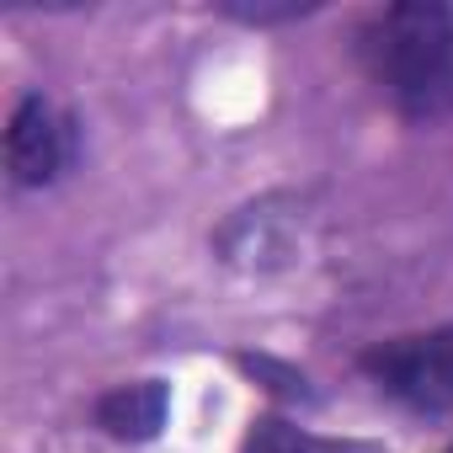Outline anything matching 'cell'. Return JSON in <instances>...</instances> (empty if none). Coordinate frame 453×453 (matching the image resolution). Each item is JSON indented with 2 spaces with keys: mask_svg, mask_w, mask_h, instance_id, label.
Masks as SVG:
<instances>
[{
  "mask_svg": "<svg viewBox=\"0 0 453 453\" xmlns=\"http://www.w3.org/2000/svg\"><path fill=\"white\" fill-rule=\"evenodd\" d=\"M352 59L400 123L437 128L453 118V6L442 0L368 12L352 33Z\"/></svg>",
  "mask_w": 453,
  "mask_h": 453,
  "instance_id": "6da1fadb",
  "label": "cell"
},
{
  "mask_svg": "<svg viewBox=\"0 0 453 453\" xmlns=\"http://www.w3.org/2000/svg\"><path fill=\"white\" fill-rule=\"evenodd\" d=\"M357 373L405 416L421 421L453 416V320L368 342L357 352Z\"/></svg>",
  "mask_w": 453,
  "mask_h": 453,
  "instance_id": "7a4b0ae2",
  "label": "cell"
},
{
  "mask_svg": "<svg viewBox=\"0 0 453 453\" xmlns=\"http://www.w3.org/2000/svg\"><path fill=\"white\" fill-rule=\"evenodd\" d=\"M75 160H81V123L43 91H22L6 118V181L17 192H43Z\"/></svg>",
  "mask_w": 453,
  "mask_h": 453,
  "instance_id": "3957f363",
  "label": "cell"
},
{
  "mask_svg": "<svg viewBox=\"0 0 453 453\" xmlns=\"http://www.w3.org/2000/svg\"><path fill=\"white\" fill-rule=\"evenodd\" d=\"M213 251L224 267H241V273H278L294 267L304 251V213L294 197H262L235 208L230 219L219 224Z\"/></svg>",
  "mask_w": 453,
  "mask_h": 453,
  "instance_id": "277c9868",
  "label": "cell"
},
{
  "mask_svg": "<svg viewBox=\"0 0 453 453\" xmlns=\"http://www.w3.org/2000/svg\"><path fill=\"white\" fill-rule=\"evenodd\" d=\"M171 421V384L165 379H123V384H107L96 400H91V426L107 437V442H123V448H144L165 432Z\"/></svg>",
  "mask_w": 453,
  "mask_h": 453,
  "instance_id": "5b68a950",
  "label": "cell"
},
{
  "mask_svg": "<svg viewBox=\"0 0 453 453\" xmlns=\"http://www.w3.org/2000/svg\"><path fill=\"white\" fill-rule=\"evenodd\" d=\"M241 453H389V448H384V442H368V437H326V432L299 426L294 416L262 411V416L246 426Z\"/></svg>",
  "mask_w": 453,
  "mask_h": 453,
  "instance_id": "8992f818",
  "label": "cell"
},
{
  "mask_svg": "<svg viewBox=\"0 0 453 453\" xmlns=\"http://www.w3.org/2000/svg\"><path fill=\"white\" fill-rule=\"evenodd\" d=\"M213 12L230 17V22H241V27H283V22L315 17L320 6H315V0H219Z\"/></svg>",
  "mask_w": 453,
  "mask_h": 453,
  "instance_id": "52a82bcc",
  "label": "cell"
},
{
  "mask_svg": "<svg viewBox=\"0 0 453 453\" xmlns=\"http://www.w3.org/2000/svg\"><path fill=\"white\" fill-rule=\"evenodd\" d=\"M235 363H241V368H246L251 379H273L267 389H278L283 400H315V389H310V379H304V373H294V368H278L273 357H251V352H241Z\"/></svg>",
  "mask_w": 453,
  "mask_h": 453,
  "instance_id": "ba28073f",
  "label": "cell"
},
{
  "mask_svg": "<svg viewBox=\"0 0 453 453\" xmlns=\"http://www.w3.org/2000/svg\"><path fill=\"white\" fill-rule=\"evenodd\" d=\"M442 453H453V442H448V448H442Z\"/></svg>",
  "mask_w": 453,
  "mask_h": 453,
  "instance_id": "9c48e42d",
  "label": "cell"
}]
</instances>
